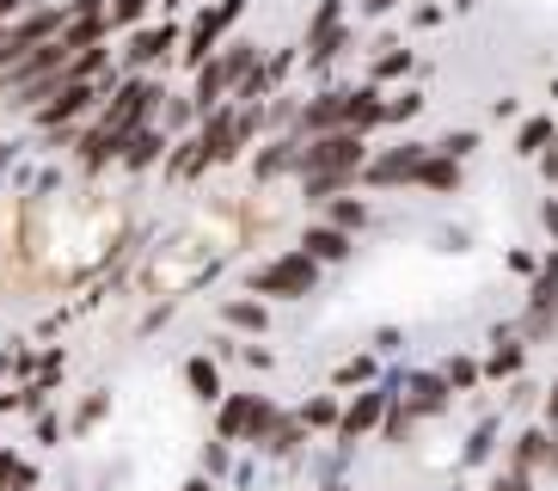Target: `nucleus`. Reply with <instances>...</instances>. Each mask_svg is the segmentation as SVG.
I'll return each instance as SVG.
<instances>
[{"instance_id":"nucleus-16","label":"nucleus","mask_w":558,"mask_h":491,"mask_svg":"<svg viewBox=\"0 0 558 491\" xmlns=\"http://www.w3.org/2000/svg\"><path fill=\"white\" fill-rule=\"evenodd\" d=\"M307 442H313V436L301 430L295 411H277V424L264 430V442L252 448V455H264V460H301V455H307Z\"/></svg>"},{"instance_id":"nucleus-20","label":"nucleus","mask_w":558,"mask_h":491,"mask_svg":"<svg viewBox=\"0 0 558 491\" xmlns=\"http://www.w3.org/2000/svg\"><path fill=\"white\" fill-rule=\"evenodd\" d=\"M460 184H466V166H460V160H442V154L429 147V160L417 166V179H411V191H429V196H454Z\"/></svg>"},{"instance_id":"nucleus-10","label":"nucleus","mask_w":558,"mask_h":491,"mask_svg":"<svg viewBox=\"0 0 558 491\" xmlns=\"http://www.w3.org/2000/svg\"><path fill=\"white\" fill-rule=\"evenodd\" d=\"M344 130V86H319V93H301V117L295 135L313 142V135H338Z\"/></svg>"},{"instance_id":"nucleus-39","label":"nucleus","mask_w":558,"mask_h":491,"mask_svg":"<svg viewBox=\"0 0 558 491\" xmlns=\"http://www.w3.org/2000/svg\"><path fill=\"white\" fill-rule=\"evenodd\" d=\"M417 111H424V93H411V86H405V93L387 98V123H393V130H399V123H411Z\"/></svg>"},{"instance_id":"nucleus-1","label":"nucleus","mask_w":558,"mask_h":491,"mask_svg":"<svg viewBox=\"0 0 558 491\" xmlns=\"http://www.w3.org/2000/svg\"><path fill=\"white\" fill-rule=\"evenodd\" d=\"M191 135L203 142V154H209L215 172H221V166H240L252 147L264 142V105H233V98H228V105L209 111Z\"/></svg>"},{"instance_id":"nucleus-22","label":"nucleus","mask_w":558,"mask_h":491,"mask_svg":"<svg viewBox=\"0 0 558 491\" xmlns=\"http://www.w3.org/2000/svg\"><path fill=\"white\" fill-rule=\"evenodd\" d=\"M338 411H344V393H307L295 406V418H301L307 436H331V430H338Z\"/></svg>"},{"instance_id":"nucleus-42","label":"nucleus","mask_w":558,"mask_h":491,"mask_svg":"<svg viewBox=\"0 0 558 491\" xmlns=\"http://www.w3.org/2000/svg\"><path fill=\"white\" fill-rule=\"evenodd\" d=\"M485 491H534V479H527V474H515V467H504V474H497Z\"/></svg>"},{"instance_id":"nucleus-33","label":"nucleus","mask_w":558,"mask_h":491,"mask_svg":"<svg viewBox=\"0 0 558 491\" xmlns=\"http://www.w3.org/2000/svg\"><path fill=\"white\" fill-rule=\"evenodd\" d=\"M338 25H344V0H319L313 19H307V32H301V44H319V37L338 32Z\"/></svg>"},{"instance_id":"nucleus-45","label":"nucleus","mask_w":558,"mask_h":491,"mask_svg":"<svg viewBox=\"0 0 558 491\" xmlns=\"http://www.w3.org/2000/svg\"><path fill=\"white\" fill-rule=\"evenodd\" d=\"M541 228H546V240H553V252H558V196L541 203Z\"/></svg>"},{"instance_id":"nucleus-36","label":"nucleus","mask_w":558,"mask_h":491,"mask_svg":"<svg viewBox=\"0 0 558 491\" xmlns=\"http://www.w3.org/2000/svg\"><path fill=\"white\" fill-rule=\"evenodd\" d=\"M32 442H37V448H56V442H68V418L44 406V411L32 418Z\"/></svg>"},{"instance_id":"nucleus-9","label":"nucleus","mask_w":558,"mask_h":491,"mask_svg":"<svg viewBox=\"0 0 558 491\" xmlns=\"http://www.w3.org/2000/svg\"><path fill=\"white\" fill-rule=\"evenodd\" d=\"M295 166H301V135H264V142L246 154L252 191H270V184L295 179Z\"/></svg>"},{"instance_id":"nucleus-19","label":"nucleus","mask_w":558,"mask_h":491,"mask_svg":"<svg viewBox=\"0 0 558 491\" xmlns=\"http://www.w3.org/2000/svg\"><path fill=\"white\" fill-rule=\"evenodd\" d=\"M411 68H417V56L399 37H380L375 56H368V86H393V81H405Z\"/></svg>"},{"instance_id":"nucleus-15","label":"nucleus","mask_w":558,"mask_h":491,"mask_svg":"<svg viewBox=\"0 0 558 491\" xmlns=\"http://www.w3.org/2000/svg\"><path fill=\"white\" fill-rule=\"evenodd\" d=\"M221 326H228V338H264L270 332V301H258V295H221Z\"/></svg>"},{"instance_id":"nucleus-6","label":"nucleus","mask_w":558,"mask_h":491,"mask_svg":"<svg viewBox=\"0 0 558 491\" xmlns=\"http://www.w3.org/2000/svg\"><path fill=\"white\" fill-rule=\"evenodd\" d=\"M424 160H429V142H411V135H405V142H393V147H368L356 184H362V191H405Z\"/></svg>"},{"instance_id":"nucleus-21","label":"nucleus","mask_w":558,"mask_h":491,"mask_svg":"<svg viewBox=\"0 0 558 491\" xmlns=\"http://www.w3.org/2000/svg\"><path fill=\"white\" fill-rule=\"evenodd\" d=\"M319 221L356 240V233L368 228V221H375V209H368V196H331V203H319Z\"/></svg>"},{"instance_id":"nucleus-50","label":"nucleus","mask_w":558,"mask_h":491,"mask_svg":"<svg viewBox=\"0 0 558 491\" xmlns=\"http://www.w3.org/2000/svg\"><path fill=\"white\" fill-rule=\"evenodd\" d=\"M541 411H546V430H558V381H553V387H546Z\"/></svg>"},{"instance_id":"nucleus-3","label":"nucleus","mask_w":558,"mask_h":491,"mask_svg":"<svg viewBox=\"0 0 558 491\" xmlns=\"http://www.w3.org/2000/svg\"><path fill=\"white\" fill-rule=\"evenodd\" d=\"M319 277H326V271H319L301 246H282V252H270L264 264H252L240 295H258V301H307V295L319 289Z\"/></svg>"},{"instance_id":"nucleus-38","label":"nucleus","mask_w":558,"mask_h":491,"mask_svg":"<svg viewBox=\"0 0 558 491\" xmlns=\"http://www.w3.org/2000/svg\"><path fill=\"white\" fill-rule=\"evenodd\" d=\"M497 430H504V424H497V418H485V424H478L473 436H466V455H460V460H466V467H478V460H492V448H497Z\"/></svg>"},{"instance_id":"nucleus-37","label":"nucleus","mask_w":558,"mask_h":491,"mask_svg":"<svg viewBox=\"0 0 558 491\" xmlns=\"http://www.w3.org/2000/svg\"><path fill=\"white\" fill-rule=\"evenodd\" d=\"M429 147H436L442 160H460V166H466V160L478 154V130H448L442 142H429Z\"/></svg>"},{"instance_id":"nucleus-12","label":"nucleus","mask_w":558,"mask_h":491,"mask_svg":"<svg viewBox=\"0 0 558 491\" xmlns=\"http://www.w3.org/2000/svg\"><path fill=\"white\" fill-rule=\"evenodd\" d=\"M393 399L411 411V418H417V424H424V418H442V411L454 406V393H448V381L436 375V369H424V375H411L405 387L393 393Z\"/></svg>"},{"instance_id":"nucleus-35","label":"nucleus","mask_w":558,"mask_h":491,"mask_svg":"<svg viewBox=\"0 0 558 491\" xmlns=\"http://www.w3.org/2000/svg\"><path fill=\"white\" fill-rule=\"evenodd\" d=\"M203 479H215V486H228V474H233V448L228 442H203V467H197Z\"/></svg>"},{"instance_id":"nucleus-31","label":"nucleus","mask_w":558,"mask_h":491,"mask_svg":"<svg viewBox=\"0 0 558 491\" xmlns=\"http://www.w3.org/2000/svg\"><path fill=\"white\" fill-rule=\"evenodd\" d=\"M105 19H111V37H123L154 19V0H105Z\"/></svg>"},{"instance_id":"nucleus-27","label":"nucleus","mask_w":558,"mask_h":491,"mask_svg":"<svg viewBox=\"0 0 558 491\" xmlns=\"http://www.w3.org/2000/svg\"><path fill=\"white\" fill-rule=\"evenodd\" d=\"M375 381H380V357H375V350H362V357H350V362L331 369V393H362V387H375Z\"/></svg>"},{"instance_id":"nucleus-24","label":"nucleus","mask_w":558,"mask_h":491,"mask_svg":"<svg viewBox=\"0 0 558 491\" xmlns=\"http://www.w3.org/2000/svg\"><path fill=\"white\" fill-rule=\"evenodd\" d=\"M350 44H356V25L344 19V25H338V32H326L319 44H301V68H307V74H326V68L338 62Z\"/></svg>"},{"instance_id":"nucleus-2","label":"nucleus","mask_w":558,"mask_h":491,"mask_svg":"<svg viewBox=\"0 0 558 491\" xmlns=\"http://www.w3.org/2000/svg\"><path fill=\"white\" fill-rule=\"evenodd\" d=\"M246 7H252V0H203L197 13H191V25L179 32L172 62H179L184 74H197V68L209 62V56L228 44V37H240V19H246Z\"/></svg>"},{"instance_id":"nucleus-40","label":"nucleus","mask_w":558,"mask_h":491,"mask_svg":"<svg viewBox=\"0 0 558 491\" xmlns=\"http://www.w3.org/2000/svg\"><path fill=\"white\" fill-rule=\"evenodd\" d=\"M233 362H246V369H258V375H264V369H277V350H264L258 338H240V350H233Z\"/></svg>"},{"instance_id":"nucleus-44","label":"nucleus","mask_w":558,"mask_h":491,"mask_svg":"<svg viewBox=\"0 0 558 491\" xmlns=\"http://www.w3.org/2000/svg\"><path fill=\"white\" fill-rule=\"evenodd\" d=\"M399 7H405V0H356L362 19H387V13H399Z\"/></svg>"},{"instance_id":"nucleus-30","label":"nucleus","mask_w":558,"mask_h":491,"mask_svg":"<svg viewBox=\"0 0 558 491\" xmlns=\"http://www.w3.org/2000/svg\"><path fill=\"white\" fill-rule=\"evenodd\" d=\"M553 135H558L553 117H522V123H515V154H522V160H541Z\"/></svg>"},{"instance_id":"nucleus-28","label":"nucleus","mask_w":558,"mask_h":491,"mask_svg":"<svg viewBox=\"0 0 558 491\" xmlns=\"http://www.w3.org/2000/svg\"><path fill=\"white\" fill-rule=\"evenodd\" d=\"M0 491H44V479H37V460L19 455V448H7V442H0Z\"/></svg>"},{"instance_id":"nucleus-29","label":"nucleus","mask_w":558,"mask_h":491,"mask_svg":"<svg viewBox=\"0 0 558 491\" xmlns=\"http://www.w3.org/2000/svg\"><path fill=\"white\" fill-rule=\"evenodd\" d=\"M154 130H160V135H172V142L197 130V111H191V98L166 86V98H160V117H154Z\"/></svg>"},{"instance_id":"nucleus-52","label":"nucleus","mask_w":558,"mask_h":491,"mask_svg":"<svg viewBox=\"0 0 558 491\" xmlns=\"http://www.w3.org/2000/svg\"><path fill=\"white\" fill-rule=\"evenodd\" d=\"M553 105H558V81H553Z\"/></svg>"},{"instance_id":"nucleus-7","label":"nucleus","mask_w":558,"mask_h":491,"mask_svg":"<svg viewBox=\"0 0 558 491\" xmlns=\"http://www.w3.org/2000/svg\"><path fill=\"white\" fill-rule=\"evenodd\" d=\"M393 393H399V381H375V387H362V393H350L344 399V411H338V448H356L362 436H375L380 430V418H387V406H393Z\"/></svg>"},{"instance_id":"nucleus-14","label":"nucleus","mask_w":558,"mask_h":491,"mask_svg":"<svg viewBox=\"0 0 558 491\" xmlns=\"http://www.w3.org/2000/svg\"><path fill=\"white\" fill-rule=\"evenodd\" d=\"M215 166H209V154H203V142L197 135H179V142L166 147V160H160V179L166 184H203Z\"/></svg>"},{"instance_id":"nucleus-8","label":"nucleus","mask_w":558,"mask_h":491,"mask_svg":"<svg viewBox=\"0 0 558 491\" xmlns=\"http://www.w3.org/2000/svg\"><path fill=\"white\" fill-rule=\"evenodd\" d=\"M362 160H368V142L350 130L338 135H313V142H301V166H295V179H313V172H350L356 179Z\"/></svg>"},{"instance_id":"nucleus-11","label":"nucleus","mask_w":558,"mask_h":491,"mask_svg":"<svg viewBox=\"0 0 558 491\" xmlns=\"http://www.w3.org/2000/svg\"><path fill=\"white\" fill-rule=\"evenodd\" d=\"M179 375H184V387H191V399L197 406H221V393H228V369L209 357V350H184V362H179Z\"/></svg>"},{"instance_id":"nucleus-34","label":"nucleus","mask_w":558,"mask_h":491,"mask_svg":"<svg viewBox=\"0 0 558 491\" xmlns=\"http://www.w3.org/2000/svg\"><path fill=\"white\" fill-rule=\"evenodd\" d=\"M411 430H417V418H411V411L393 399V406H387V418H380V442H387V448H405Z\"/></svg>"},{"instance_id":"nucleus-4","label":"nucleus","mask_w":558,"mask_h":491,"mask_svg":"<svg viewBox=\"0 0 558 491\" xmlns=\"http://www.w3.org/2000/svg\"><path fill=\"white\" fill-rule=\"evenodd\" d=\"M277 399L270 393H221V406H215V442H228V448H258L264 430L277 424Z\"/></svg>"},{"instance_id":"nucleus-47","label":"nucleus","mask_w":558,"mask_h":491,"mask_svg":"<svg viewBox=\"0 0 558 491\" xmlns=\"http://www.w3.org/2000/svg\"><path fill=\"white\" fill-rule=\"evenodd\" d=\"M25 160V142H0V179H7V166Z\"/></svg>"},{"instance_id":"nucleus-23","label":"nucleus","mask_w":558,"mask_h":491,"mask_svg":"<svg viewBox=\"0 0 558 491\" xmlns=\"http://www.w3.org/2000/svg\"><path fill=\"white\" fill-rule=\"evenodd\" d=\"M522 362H527V344L515 338V332H497V344H492V357L478 362V375H492V381H509V375H522Z\"/></svg>"},{"instance_id":"nucleus-5","label":"nucleus","mask_w":558,"mask_h":491,"mask_svg":"<svg viewBox=\"0 0 558 491\" xmlns=\"http://www.w3.org/2000/svg\"><path fill=\"white\" fill-rule=\"evenodd\" d=\"M172 49H179V25H172V19H148V25H135V32L111 37L117 81H130V74H154V68H166V62H172Z\"/></svg>"},{"instance_id":"nucleus-48","label":"nucleus","mask_w":558,"mask_h":491,"mask_svg":"<svg viewBox=\"0 0 558 491\" xmlns=\"http://www.w3.org/2000/svg\"><path fill=\"white\" fill-rule=\"evenodd\" d=\"M509 271H522V277H534V271H541V259H534V252H509Z\"/></svg>"},{"instance_id":"nucleus-41","label":"nucleus","mask_w":558,"mask_h":491,"mask_svg":"<svg viewBox=\"0 0 558 491\" xmlns=\"http://www.w3.org/2000/svg\"><path fill=\"white\" fill-rule=\"evenodd\" d=\"M442 7H436V0H424V7H411V25H417V32H436V25H442Z\"/></svg>"},{"instance_id":"nucleus-32","label":"nucleus","mask_w":558,"mask_h":491,"mask_svg":"<svg viewBox=\"0 0 558 491\" xmlns=\"http://www.w3.org/2000/svg\"><path fill=\"white\" fill-rule=\"evenodd\" d=\"M436 375L448 381V393H473L478 381H485V375H478V357H448L442 369H436Z\"/></svg>"},{"instance_id":"nucleus-18","label":"nucleus","mask_w":558,"mask_h":491,"mask_svg":"<svg viewBox=\"0 0 558 491\" xmlns=\"http://www.w3.org/2000/svg\"><path fill=\"white\" fill-rule=\"evenodd\" d=\"M166 147H172V135H160V130L130 135V142H123V154H117V172H123V179H142V172H154V166L166 160Z\"/></svg>"},{"instance_id":"nucleus-51","label":"nucleus","mask_w":558,"mask_h":491,"mask_svg":"<svg viewBox=\"0 0 558 491\" xmlns=\"http://www.w3.org/2000/svg\"><path fill=\"white\" fill-rule=\"evenodd\" d=\"M179 491H221V486H215V479H203V474H191V479H184Z\"/></svg>"},{"instance_id":"nucleus-17","label":"nucleus","mask_w":558,"mask_h":491,"mask_svg":"<svg viewBox=\"0 0 558 491\" xmlns=\"http://www.w3.org/2000/svg\"><path fill=\"white\" fill-rule=\"evenodd\" d=\"M295 246L307 252L313 264H319V271H326V264H350V252H356V240H350V233H338V228H326V221H307Z\"/></svg>"},{"instance_id":"nucleus-13","label":"nucleus","mask_w":558,"mask_h":491,"mask_svg":"<svg viewBox=\"0 0 558 491\" xmlns=\"http://www.w3.org/2000/svg\"><path fill=\"white\" fill-rule=\"evenodd\" d=\"M344 130L362 135V142L375 130H387V93H380V86H368V81L344 86Z\"/></svg>"},{"instance_id":"nucleus-25","label":"nucleus","mask_w":558,"mask_h":491,"mask_svg":"<svg viewBox=\"0 0 558 491\" xmlns=\"http://www.w3.org/2000/svg\"><path fill=\"white\" fill-rule=\"evenodd\" d=\"M546 442H553V430H546V424H527L522 436L509 442V467H515V474H527V479H534V474H541V467H546Z\"/></svg>"},{"instance_id":"nucleus-26","label":"nucleus","mask_w":558,"mask_h":491,"mask_svg":"<svg viewBox=\"0 0 558 491\" xmlns=\"http://www.w3.org/2000/svg\"><path fill=\"white\" fill-rule=\"evenodd\" d=\"M105 418H111V393H105V387L81 393V399H74V411H68V436H74V442L93 436V430H99Z\"/></svg>"},{"instance_id":"nucleus-49","label":"nucleus","mask_w":558,"mask_h":491,"mask_svg":"<svg viewBox=\"0 0 558 491\" xmlns=\"http://www.w3.org/2000/svg\"><path fill=\"white\" fill-rule=\"evenodd\" d=\"M184 7H191V0H154V19H172V25H179Z\"/></svg>"},{"instance_id":"nucleus-43","label":"nucleus","mask_w":558,"mask_h":491,"mask_svg":"<svg viewBox=\"0 0 558 491\" xmlns=\"http://www.w3.org/2000/svg\"><path fill=\"white\" fill-rule=\"evenodd\" d=\"M399 344H405V332H399V326H380V332H375V357H393Z\"/></svg>"},{"instance_id":"nucleus-46","label":"nucleus","mask_w":558,"mask_h":491,"mask_svg":"<svg viewBox=\"0 0 558 491\" xmlns=\"http://www.w3.org/2000/svg\"><path fill=\"white\" fill-rule=\"evenodd\" d=\"M541 179H546V184H558V135L546 142V154H541Z\"/></svg>"}]
</instances>
